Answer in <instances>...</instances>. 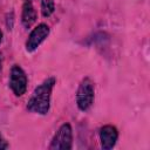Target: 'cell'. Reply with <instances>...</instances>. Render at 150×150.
Masks as SVG:
<instances>
[{
  "label": "cell",
  "mask_w": 150,
  "mask_h": 150,
  "mask_svg": "<svg viewBox=\"0 0 150 150\" xmlns=\"http://www.w3.org/2000/svg\"><path fill=\"white\" fill-rule=\"evenodd\" d=\"M55 77H48L42 83H40L32 93L28 102L27 109L30 112L39 115H47L50 109V97L52 91L55 86Z\"/></svg>",
  "instance_id": "6da1fadb"
},
{
  "label": "cell",
  "mask_w": 150,
  "mask_h": 150,
  "mask_svg": "<svg viewBox=\"0 0 150 150\" xmlns=\"http://www.w3.org/2000/svg\"><path fill=\"white\" fill-rule=\"evenodd\" d=\"M95 89L94 82L89 77H84L76 90V105L81 111H87L94 103Z\"/></svg>",
  "instance_id": "7a4b0ae2"
},
{
  "label": "cell",
  "mask_w": 150,
  "mask_h": 150,
  "mask_svg": "<svg viewBox=\"0 0 150 150\" xmlns=\"http://www.w3.org/2000/svg\"><path fill=\"white\" fill-rule=\"evenodd\" d=\"M48 148L50 150H70L73 148V129L69 123H63L57 129Z\"/></svg>",
  "instance_id": "3957f363"
},
{
  "label": "cell",
  "mask_w": 150,
  "mask_h": 150,
  "mask_svg": "<svg viewBox=\"0 0 150 150\" xmlns=\"http://www.w3.org/2000/svg\"><path fill=\"white\" fill-rule=\"evenodd\" d=\"M27 75L25 70L19 66L14 64L9 74V88L15 96H22L27 90Z\"/></svg>",
  "instance_id": "277c9868"
},
{
  "label": "cell",
  "mask_w": 150,
  "mask_h": 150,
  "mask_svg": "<svg viewBox=\"0 0 150 150\" xmlns=\"http://www.w3.org/2000/svg\"><path fill=\"white\" fill-rule=\"evenodd\" d=\"M49 26L47 23H39L35 28H33V30L30 32V34L28 35V39L26 41V52L28 53H33L38 49V47L48 38L49 35Z\"/></svg>",
  "instance_id": "5b68a950"
},
{
  "label": "cell",
  "mask_w": 150,
  "mask_h": 150,
  "mask_svg": "<svg viewBox=\"0 0 150 150\" xmlns=\"http://www.w3.org/2000/svg\"><path fill=\"white\" fill-rule=\"evenodd\" d=\"M117 139H118V131L114 125L107 124L100 129V142H101L102 149L104 150L112 149Z\"/></svg>",
  "instance_id": "8992f818"
},
{
  "label": "cell",
  "mask_w": 150,
  "mask_h": 150,
  "mask_svg": "<svg viewBox=\"0 0 150 150\" xmlns=\"http://www.w3.org/2000/svg\"><path fill=\"white\" fill-rule=\"evenodd\" d=\"M36 21V11L32 1H25L22 5V13H21V23L25 28H30L34 22Z\"/></svg>",
  "instance_id": "52a82bcc"
},
{
  "label": "cell",
  "mask_w": 150,
  "mask_h": 150,
  "mask_svg": "<svg viewBox=\"0 0 150 150\" xmlns=\"http://www.w3.org/2000/svg\"><path fill=\"white\" fill-rule=\"evenodd\" d=\"M55 11L54 0H41V14L43 18H49Z\"/></svg>",
  "instance_id": "ba28073f"
},
{
  "label": "cell",
  "mask_w": 150,
  "mask_h": 150,
  "mask_svg": "<svg viewBox=\"0 0 150 150\" xmlns=\"http://www.w3.org/2000/svg\"><path fill=\"white\" fill-rule=\"evenodd\" d=\"M9 148V145H8V143L5 141V138L0 135V150H5V149H8Z\"/></svg>",
  "instance_id": "9c48e42d"
},
{
  "label": "cell",
  "mask_w": 150,
  "mask_h": 150,
  "mask_svg": "<svg viewBox=\"0 0 150 150\" xmlns=\"http://www.w3.org/2000/svg\"><path fill=\"white\" fill-rule=\"evenodd\" d=\"M2 68V56H1V53H0V70Z\"/></svg>",
  "instance_id": "30bf717a"
},
{
  "label": "cell",
  "mask_w": 150,
  "mask_h": 150,
  "mask_svg": "<svg viewBox=\"0 0 150 150\" xmlns=\"http://www.w3.org/2000/svg\"><path fill=\"white\" fill-rule=\"evenodd\" d=\"M1 41H2V30L0 29V43H1Z\"/></svg>",
  "instance_id": "8fae6325"
},
{
  "label": "cell",
  "mask_w": 150,
  "mask_h": 150,
  "mask_svg": "<svg viewBox=\"0 0 150 150\" xmlns=\"http://www.w3.org/2000/svg\"><path fill=\"white\" fill-rule=\"evenodd\" d=\"M26 1H30V0H26Z\"/></svg>",
  "instance_id": "7c38bea8"
}]
</instances>
